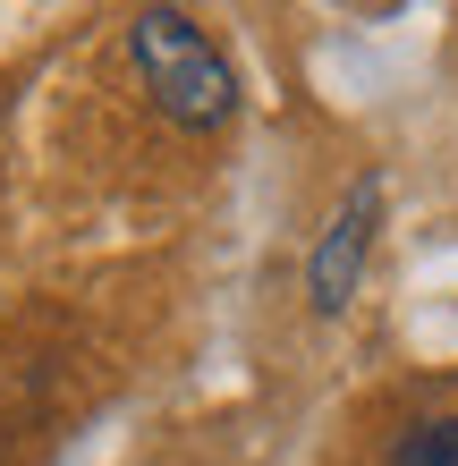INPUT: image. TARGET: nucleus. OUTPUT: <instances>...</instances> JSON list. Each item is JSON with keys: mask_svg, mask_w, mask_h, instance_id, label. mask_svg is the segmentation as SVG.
<instances>
[{"mask_svg": "<svg viewBox=\"0 0 458 466\" xmlns=\"http://www.w3.org/2000/svg\"><path fill=\"white\" fill-rule=\"evenodd\" d=\"M127 51H137V76H145V94L161 102V119L221 127L238 111V68L221 60V43H212L187 9H137Z\"/></svg>", "mask_w": 458, "mask_h": 466, "instance_id": "obj_1", "label": "nucleus"}, {"mask_svg": "<svg viewBox=\"0 0 458 466\" xmlns=\"http://www.w3.org/2000/svg\"><path fill=\"white\" fill-rule=\"evenodd\" d=\"M373 229H382V178H357V187L340 196L331 229H322L314 255H306V297H314V314H348V297H357V280H365V255H373Z\"/></svg>", "mask_w": 458, "mask_h": 466, "instance_id": "obj_2", "label": "nucleus"}, {"mask_svg": "<svg viewBox=\"0 0 458 466\" xmlns=\"http://www.w3.org/2000/svg\"><path fill=\"white\" fill-rule=\"evenodd\" d=\"M399 466H458V416H424V424H408Z\"/></svg>", "mask_w": 458, "mask_h": 466, "instance_id": "obj_3", "label": "nucleus"}]
</instances>
